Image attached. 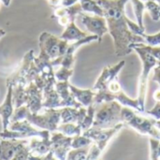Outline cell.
<instances>
[{
    "mask_svg": "<svg viewBox=\"0 0 160 160\" xmlns=\"http://www.w3.org/2000/svg\"><path fill=\"white\" fill-rule=\"evenodd\" d=\"M56 131H59L68 137L73 138V137L82 135V129L80 125L73 124V123H68V124H60L58 126Z\"/></svg>",
    "mask_w": 160,
    "mask_h": 160,
    "instance_id": "obj_19",
    "label": "cell"
},
{
    "mask_svg": "<svg viewBox=\"0 0 160 160\" xmlns=\"http://www.w3.org/2000/svg\"><path fill=\"white\" fill-rule=\"evenodd\" d=\"M148 1H154V0H148Z\"/></svg>",
    "mask_w": 160,
    "mask_h": 160,
    "instance_id": "obj_37",
    "label": "cell"
},
{
    "mask_svg": "<svg viewBox=\"0 0 160 160\" xmlns=\"http://www.w3.org/2000/svg\"><path fill=\"white\" fill-rule=\"evenodd\" d=\"M72 137H68L59 131H53L51 134L52 152L58 160H67L68 152L72 149Z\"/></svg>",
    "mask_w": 160,
    "mask_h": 160,
    "instance_id": "obj_9",
    "label": "cell"
},
{
    "mask_svg": "<svg viewBox=\"0 0 160 160\" xmlns=\"http://www.w3.org/2000/svg\"><path fill=\"white\" fill-rule=\"evenodd\" d=\"M93 141L83 135H79L76 137H73L72 142H71V148L72 149H79V148H83L91 145Z\"/></svg>",
    "mask_w": 160,
    "mask_h": 160,
    "instance_id": "obj_23",
    "label": "cell"
},
{
    "mask_svg": "<svg viewBox=\"0 0 160 160\" xmlns=\"http://www.w3.org/2000/svg\"><path fill=\"white\" fill-rule=\"evenodd\" d=\"M69 44L68 41L48 32H42L39 36V48L47 53L52 61L64 56Z\"/></svg>",
    "mask_w": 160,
    "mask_h": 160,
    "instance_id": "obj_6",
    "label": "cell"
},
{
    "mask_svg": "<svg viewBox=\"0 0 160 160\" xmlns=\"http://www.w3.org/2000/svg\"><path fill=\"white\" fill-rule=\"evenodd\" d=\"M14 112L13 104V86L8 84V92L6 94L3 103L0 105V116L2 119L3 130L8 129L10 123V118Z\"/></svg>",
    "mask_w": 160,
    "mask_h": 160,
    "instance_id": "obj_12",
    "label": "cell"
},
{
    "mask_svg": "<svg viewBox=\"0 0 160 160\" xmlns=\"http://www.w3.org/2000/svg\"><path fill=\"white\" fill-rule=\"evenodd\" d=\"M130 48L139 54L142 62V70L140 80H139V88H138L139 94H138L137 99L139 100L141 111H142V113L143 114L144 108H145V99H146V94H147V87H148L147 84H148L149 75L151 71L155 68V67L158 65V61L146 50L140 47L138 43H132L130 45Z\"/></svg>",
    "mask_w": 160,
    "mask_h": 160,
    "instance_id": "obj_2",
    "label": "cell"
},
{
    "mask_svg": "<svg viewBox=\"0 0 160 160\" xmlns=\"http://www.w3.org/2000/svg\"><path fill=\"white\" fill-rule=\"evenodd\" d=\"M125 64H126V61H120L119 63L115 64V65H112V66H109V67H105L99 77L98 78L95 85L93 86L92 90L97 93V92H101V91H104L105 88L107 87L108 83L110 82H112L113 79L117 78L120 71L122 70V68L125 67Z\"/></svg>",
    "mask_w": 160,
    "mask_h": 160,
    "instance_id": "obj_10",
    "label": "cell"
},
{
    "mask_svg": "<svg viewBox=\"0 0 160 160\" xmlns=\"http://www.w3.org/2000/svg\"><path fill=\"white\" fill-rule=\"evenodd\" d=\"M153 80L154 82H156L158 85H159L160 88V65L158 64V66L155 67L154 68V76H153Z\"/></svg>",
    "mask_w": 160,
    "mask_h": 160,
    "instance_id": "obj_28",
    "label": "cell"
},
{
    "mask_svg": "<svg viewBox=\"0 0 160 160\" xmlns=\"http://www.w3.org/2000/svg\"><path fill=\"white\" fill-rule=\"evenodd\" d=\"M52 156H53V153L51 151V152H50L48 155H46L45 157H43V158H42V160H50L51 159V158H52Z\"/></svg>",
    "mask_w": 160,
    "mask_h": 160,
    "instance_id": "obj_32",
    "label": "cell"
},
{
    "mask_svg": "<svg viewBox=\"0 0 160 160\" xmlns=\"http://www.w3.org/2000/svg\"><path fill=\"white\" fill-rule=\"evenodd\" d=\"M88 36H89V34H87L84 31H82L75 24V22L73 21L66 26V28H65L63 34L60 36V38L70 43V42H75V41L81 40L82 38H85Z\"/></svg>",
    "mask_w": 160,
    "mask_h": 160,
    "instance_id": "obj_17",
    "label": "cell"
},
{
    "mask_svg": "<svg viewBox=\"0 0 160 160\" xmlns=\"http://www.w3.org/2000/svg\"><path fill=\"white\" fill-rule=\"evenodd\" d=\"M156 127L160 130V120H158V121L156 122Z\"/></svg>",
    "mask_w": 160,
    "mask_h": 160,
    "instance_id": "obj_35",
    "label": "cell"
},
{
    "mask_svg": "<svg viewBox=\"0 0 160 160\" xmlns=\"http://www.w3.org/2000/svg\"><path fill=\"white\" fill-rule=\"evenodd\" d=\"M146 113L148 115H150L151 117H153L157 121L160 120V102H157L156 105H155V107L151 111L147 112Z\"/></svg>",
    "mask_w": 160,
    "mask_h": 160,
    "instance_id": "obj_27",
    "label": "cell"
},
{
    "mask_svg": "<svg viewBox=\"0 0 160 160\" xmlns=\"http://www.w3.org/2000/svg\"><path fill=\"white\" fill-rule=\"evenodd\" d=\"M81 19L82 23L86 28L87 32L92 35H96L98 37V41H101L102 37L108 33L107 22L103 18V16H89L85 13H80L78 15Z\"/></svg>",
    "mask_w": 160,
    "mask_h": 160,
    "instance_id": "obj_8",
    "label": "cell"
},
{
    "mask_svg": "<svg viewBox=\"0 0 160 160\" xmlns=\"http://www.w3.org/2000/svg\"><path fill=\"white\" fill-rule=\"evenodd\" d=\"M122 118L123 122L127 123L140 133L150 135L152 138L160 141V130H158V128L156 127L157 120L149 119L140 114H137L133 112L131 108L128 107H123Z\"/></svg>",
    "mask_w": 160,
    "mask_h": 160,
    "instance_id": "obj_4",
    "label": "cell"
},
{
    "mask_svg": "<svg viewBox=\"0 0 160 160\" xmlns=\"http://www.w3.org/2000/svg\"><path fill=\"white\" fill-rule=\"evenodd\" d=\"M89 149V146L79 149H71L68 154L67 160H87Z\"/></svg>",
    "mask_w": 160,
    "mask_h": 160,
    "instance_id": "obj_21",
    "label": "cell"
},
{
    "mask_svg": "<svg viewBox=\"0 0 160 160\" xmlns=\"http://www.w3.org/2000/svg\"><path fill=\"white\" fill-rule=\"evenodd\" d=\"M138 45L151 53L158 61V63H160V46H151L146 43H138Z\"/></svg>",
    "mask_w": 160,
    "mask_h": 160,
    "instance_id": "obj_24",
    "label": "cell"
},
{
    "mask_svg": "<svg viewBox=\"0 0 160 160\" xmlns=\"http://www.w3.org/2000/svg\"><path fill=\"white\" fill-rule=\"evenodd\" d=\"M82 11L92 12L98 16H104L103 9L99 7V5L95 0H79Z\"/></svg>",
    "mask_w": 160,
    "mask_h": 160,
    "instance_id": "obj_20",
    "label": "cell"
},
{
    "mask_svg": "<svg viewBox=\"0 0 160 160\" xmlns=\"http://www.w3.org/2000/svg\"><path fill=\"white\" fill-rule=\"evenodd\" d=\"M0 7H1V1H0Z\"/></svg>",
    "mask_w": 160,
    "mask_h": 160,
    "instance_id": "obj_36",
    "label": "cell"
},
{
    "mask_svg": "<svg viewBox=\"0 0 160 160\" xmlns=\"http://www.w3.org/2000/svg\"><path fill=\"white\" fill-rule=\"evenodd\" d=\"M60 112H61V124L73 123L81 126L86 115L87 109L83 107L80 109H76L72 107H65V108H61Z\"/></svg>",
    "mask_w": 160,
    "mask_h": 160,
    "instance_id": "obj_14",
    "label": "cell"
},
{
    "mask_svg": "<svg viewBox=\"0 0 160 160\" xmlns=\"http://www.w3.org/2000/svg\"><path fill=\"white\" fill-rule=\"evenodd\" d=\"M26 120L35 128L53 132L61 124V112L60 109H45L44 113L38 114L30 111L27 113Z\"/></svg>",
    "mask_w": 160,
    "mask_h": 160,
    "instance_id": "obj_5",
    "label": "cell"
},
{
    "mask_svg": "<svg viewBox=\"0 0 160 160\" xmlns=\"http://www.w3.org/2000/svg\"><path fill=\"white\" fill-rule=\"evenodd\" d=\"M27 94L26 106L29 108L31 112L38 113L42 108L43 103V90L39 88L34 82H29L25 86Z\"/></svg>",
    "mask_w": 160,
    "mask_h": 160,
    "instance_id": "obj_11",
    "label": "cell"
},
{
    "mask_svg": "<svg viewBox=\"0 0 160 160\" xmlns=\"http://www.w3.org/2000/svg\"><path fill=\"white\" fill-rule=\"evenodd\" d=\"M5 35H6V31H5L4 29H1V28H0V38H3Z\"/></svg>",
    "mask_w": 160,
    "mask_h": 160,
    "instance_id": "obj_34",
    "label": "cell"
},
{
    "mask_svg": "<svg viewBox=\"0 0 160 160\" xmlns=\"http://www.w3.org/2000/svg\"><path fill=\"white\" fill-rule=\"evenodd\" d=\"M47 1L52 7H54V8H58L61 5V0H47Z\"/></svg>",
    "mask_w": 160,
    "mask_h": 160,
    "instance_id": "obj_30",
    "label": "cell"
},
{
    "mask_svg": "<svg viewBox=\"0 0 160 160\" xmlns=\"http://www.w3.org/2000/svg\"><path fill=\"white\" fill-rule=\"evenodd\" d=\"M31 151L29 149V146H28V143L25 144L24 146H22L16 154L15 156L13 157V158L11 160H27L29 155H30Z\"/></svg>",
    "mask_w": 160,
    "mask_h": 160,
    "instance_id": "obj_25",
    "label": "cell"
},
{
    "mask_svg": "<svg viewBox=\"0 0 160 160\" xmlns=\"http://www.w3.org/2000/svg\"><path fill=\"white\" fill-rule=\"evenodd\" d=\"M0 160H1V159H0Z\"/></svg>",
    "mask_w": 160,
    "mask_h": 160,
    "instance_id": "obj_39",
    "label": "cell"
},
{
    "mask_svg": "<svg viewBox=\"0 0 160 160\" xmlns=\"http://www.w3.org/2000/svg\"><path fill=\"white\" fill-rule=\"evenodd\" d=\"M103 9L106 18L108 32L114 43L115 54L126 56L133 50L132 43H145L143 37L134 34L129 30L128 18L125 15V5L128 0H95Z\"/></svg>",
    "mask_w": 160,
    "mask_h": 160,
    "instance_id": "obj_1",
    "label": "cell"
},
{
    "mask_svg": "<svg viewBox=\"0 0 160 160\" xmlns=\"http://www.w3.org/2000/svg\"><path fill=\"white\" fill-rule=\"evenodd\" d=\"M27 102V94L25 86L16 85L13 87V104L14 108H19L21 106L26 105Z\"/></svg>",
    "mask_w": 160,
    "mask_h": 160,
    "instance_id": "obj_18",
    "label": "cell"
},
{
    "mask_svg": "<svg viewBox=\"0 0 160 160\" xmlns=\"http://www.w3.org/2000/svg\"><path fill=\"white\" fill-rule=\"evenodd\" d=\"M142 37L145 39V43L151 46H160V32L156 35H145L143 34Z\"/></svg>",
    "mask_w": 160,
    "mask_h": 160,
    "instance_id": "obj_26",
    "label": "cell"
},
{
    "mask_svg": "<svg viewBox=\"0 0 160 160\" xmlns=\"http://www.w3.org/2000/svg\"><path fill=\"white\" fill-rule=\"evenodd\" d=\"M1 1V3L4 5V6H6V7H8L9 5H10V2H11V0H0Z\"/></svg>",
    "mask_w": 160,
    "mask_h": 160,
    "instance_id": "obj_33",
    "label": "cell"
},
{
    "mask_svg": "<svg viewBox=\"0 0 160 160\" xmlns=\"http://www.w3.org/2000/svg\"><path fill=\"white\" fill-rule=\"evenodd\" d=\"M73 74V68H68L65 67H58L54 70V77L57 82H68L69 78Z\"/></svg>",
    "mask_w": 160,
    "mask_h": 160,
    "instance_id": "obj_22",
    "label": "cell"
},
{
    "mask_svg": "<svg viewBox=\"0 0 160 160\" xmlns=\"http://www.w3.org/2000/svg\"><path fill=\"white\" fill-rule=\"evenodd\" d=\"M29 140H4L0 142V159L11 160L15 154Z\"/></svg>",
    "mask_w": 160,
    "mask_h": 160,
    "instance_id": "obj_13",
    "label": "cell"
},
{
    "mask_svg": "<svg viewBox=\"0 0 160 160\" xmlns=\"http://www.w3.org/2000/svg\"><path fill=\"white\" fill-rule=\"evenodd\" d=\"M99 105L100 108L96 112L95 114V119L93 123L94 128L107 129L114 128L118 124L123 123V106L117 100L103 102Z\"/></svg>",
    "mask_w": 160,
    "mask_h": 160,
    "instance_id": "obj_3",
    "label": "cell"
},
{
    "mask_svg": "<svg viewBox=\"0 0 160 160\" xmlns=\"http://www.w3.org/2000/svg\"><path fill=\"white\" fill-rule=\"evenodd\" d=\"M69 90L75 99L82 106L88 108L94 104L95 92L92 89H80L69 83Z\"/></svg>",
    "mask_w": 160,
    "mask_h": 160,
    "instance_id": "obj_16",
    "label": "cell"
},
{
    "mask_svg": "<svg viewBox=\"0 0 160 160\" xmlns=\"http://www.w3.org/2000/svg\"><path fill=\"white\" fill-rule=\"evenodd\" d=\"M34 58H35L34 51L31 50V51L27 52L25 53V55L23 56L22 61L21 62V65L16 69V71L8 78L7 85L9 84V85H12L13 87L16 85H19V84L22 85V86H26L27 83H26L25 78L30 70V68L34 61Z\"/></svg>",
    "mask_w": 160,
    "mask_h": 160,
    "instance_id": "obj_7",
    "label": "cell"
},
{
    "mask_svg": "<svg viewBox=\"0 0 160 160\" xmlns=\"http://www.w3.org/2000/svg\"><path fill=\"white\" fill-rule=\"evenodd\" d=\"M28 146L33 155L38 157H45L52 151L51 136L44 139L38 137H33L29 139Z\"/></svg>",
    "mask_w": 160,
    "mask_h": 160,
    "instance_id": "obj_15",
    "label": "cell"
},
{
    "mask_svg": "<svg viewBox=\"0 0 160 160\" xmlns=\"http://www.w3.org/2000/svg\"><path fill=\"white\" fill-rule=\"evenodd\" d=\"M154 98H155V100H156L157 102H160V88H158V89L155 92V94H154Z\"/></svg>",
    "mask_w": 160,
    "mask_h": 160,
    "instance_id": "obj_31",
    "label": "cell"
},
{
    "mask_svg": "<svg viewBox=\"0 0 160 160\" xmlns=\"http://www.w3.org/2000/svg\"><path fill=\"white\" fill-rule=\"evenodd\" d=\"M0 142H1V139H0Z\"/></svg>",
    "mask_w": 160,
    "mask_h": 160,
    "instance_id": "obj_38",
    "label": "cell"
},
{
    "mask_svg": "<svg viewBox=\"0 0 160 160\" xmlns=\"http://www.w3.org/2000/svg\"><path fill=\"white\" fill-rule=\"evenodd\" d=\"M79 2V0H61V5L62 7H70L74 4Z\"/></svg>",
    "mask_w": 160,
    "mask_h": 160,
    "instance_id": "obj_29",
    "label": "cell"
}]
</instances>
